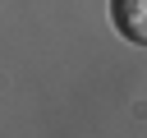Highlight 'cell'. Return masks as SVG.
I'll list each match as a JSON object with an SVG mask.
<instances>
[{
	"mask_svg": "<svg viewBox=\"0 0 147 138\" xmlns=\"http://www.w3.org/2000/svg\"><path fill=\"white\" fill-rule=\"evenodd\" d=\"M110 18L124 41L147 46V0H110Z\"/></svg>",
	"mask_w": 147,
	"mask_h": 138,
	"instance_id": "cell-1",
	"label": "cell"
}]
</instances>
